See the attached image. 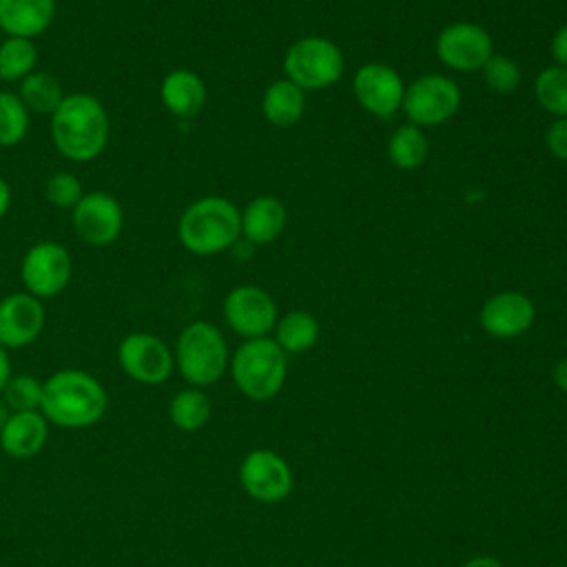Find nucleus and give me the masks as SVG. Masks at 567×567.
Instances as JSON below:
<instances>
[{"label": "nucleus", "instance_id": "nucleus-1", "mask_svg": "<svg viewBox=\"0 0 567 567\" xmlns=\"http://www.w3.org/2000/svg\"><path fill=\"white\" fill-rule=\"evenodd\" d=\"M111 137L104 104L91 93H69L51 115V142L55 151L75 164L97 159Z\"/></svg>", "mask_w": 567, "mask_h": 567}, {"label": "nucleus", "instance_id": "nucleus-2", "mask_svg": "<svg viewBox=\"0 0 567 567\" xmlns=\"http://www.w3.org/2000/svg\"><path fill=\"white\" fill-rule=\"evenodd\" d=\"M109 408L104 385L89 372L64 368L42 381L40 412L44 419L64 430L95 425Z\"/></svg>", "mask_w": 567, "mask_h": 567}, {"label": "nucleus", "instance_id": "nucleus-3", "mask_svg": "<svg viewBox=\"0 0 567 567\" xmlns=\"http://www.w3.org/2000/svg\"><path fill=\"white\" fill-rule=\"evenodd\" d=\"M241 237L239 208L219 195H206L190 202L177 221L179 244L199 257L230 250Z\"/></svg>", "mask_w": 567, "mask_h": 567}, {"label": "nucleus", "instance_id": "nucleus-4", "mask_svg": "<svg viewBox=\"0 0 567 567\" xmlns=\"http://www.w3.org/2000/svg\"><path fill=\"white\" fill-rule=\"evenodd\" d=\"M173 357L177 372L193 388H208L217 383L230 363L228 343L221 330L204 319L190 321L182 328Z\"/></svg>", "mask_w": 567, "mask_h": 567}, {"label": "nucleus", "instance_id": "nucleus-5", "mask_svg": "<svg viewBox=\"0 0 567 567\" xmlns=\"http://www.w3.org/2000/svg\"><path fill=\"white\" fill-rule=\"evenodd\" d=\"M228 368L244 396L252 401H268L277 396L286 383L288 359L275 339L257 337L246 339L230 354Z\"/></svg>", "mask_w": 567, "mask_h": 567}, {"label": "nucleus", "instance_id": "nucleus-6", "mask_svg": "<svg viewBox=\"0 0 567 567\" xmlns=\"http://www.w3.org/2000/svg\"><path fill=\"white\" fill-rule=\"evenodd\" d=\"M346 60L341 49L321 35H306L292 42L284 55V73L303 91H321L337 84L343 75Z\"/></svg>", "mask_w": 567, "mask_h": 567}, {"label": "nucleus", "instance_id": "nucleus-7", "mask_svg": "<svg viewBox=\"0 0 567 567\" xmlns=\"http://www.w3.org/2000/svg\"><path fill=\"white\" fill-rule=\"evenodd\" d=\"M22 286L38 299H51L66 290L73 277V259L66 246L53 239L35 241L20 264Z\"/></svg>", "mask_w": 567, "mask_h": 567}, {"label": "nucleus", "instance_id": "nucleus-8", "mask_svg": "<svg viewBox=\"0 0 567 567\" xmlns=\"http://www.w3.org/2000/svg\"><path fill=\"white\" fill-rule=\"evenodd\" d=\"M461 106V89L454 80L427 73L416 78L412 84L405 86L403 93V113L410 124L423 126H439L447 122Z\"/></svg>", "mask_w": 567, "mask_h": 567}, {"label": "nucleus", "instance_id": "nucleus-9", "mask_svg": "<svg viewBox=\"0 0 567 567\" xmlns=\"http://www.w3.org/2000/svg\"><path fill=\"white\" fill-rule=\"evenodd\" d=\"M117 365L142 385H159L173 374L175 357L157 334L131 332L117 343Z\"/></svg>", "mask_w": 567, "mask_h": 567}, {"label": "nucleus", "instance_id": "nucleus-10", "mask_svg": "<svg viewBox=\"0 0 567 567\" xmlns=\"http://www.w3.org/2000/svg\"><path fill=\"white\" fill-rule=\"evenodd\" d=\"M221 310L228 328L244 339L268 337L279 319L277 303L270 292L252 284H241L228 290Z\"/></svg>", "mask_w": 567, "mask_h": 567}, {"label": "nucleus", "instance_id": "nucleus-11", "mask_svg": "<svg viewBox=\"0 0 567 567\" xmlns=\"http://www.w3.org/2000/svg\"><path fill=\"white\" fill-rule=\"evenodd\" d=\"M244 492L259 503H281L292 492V470L288 461L266 447L248 452L239 463Z\"/></svg>", "mask_w": 567, "mask_h": 567}, {"label": "nucleus", "instance_id": "nucleus-12", "mask_svg": "<svg viewBox=\"0 0 567 567\" xmlns=\"http://www.w3.org/2000/svg\"><path fill=\"white\" fill-rule=\"evenodd\" d=\"M71 224L84 244L104 248L120 239L124 228V208L111 193L91 190L84 193L71 210Z\"/></svg>", "mask_w": 567, "mask_h": 567}, {"label": "nucleus", "instance_id": "nucleus-13", "mask_svg": "<svg viewBox=\"0 0 567 567\" xmlns=\"http://www.w3.org/2000/svg\"><path fill=\"white\" fill-rule=\"evenodd\" d=\"M434 51L439 60L461 73L481 71L494 55L492 35L474 22H452L436 35Z\"/></svg>", "mask_w": 567, "mask_h": 567}, {"label": "nucleus", "instance_id": "nucleus-14", "mask_svg": "<svg viewBox=\"0 0 567 567\" xmlns=\"http://www.w3.org/2000/svg\"><path fill=\"white\" fill-rule=\"evenodd\" d=\"M352 93L370 115L392 117L403 104V80L396 69L383 62L363 64L352 78Z\"/></svg>", "mask_w": 567, "mask_h": 567}, {"label": "nucleus", "instance_id": "nucleus-15", "mask_svg": "<svg viewBox=\"0 0 567 567\" xmlns=\"http://www.w3.org/2000/svg\"><path fill=\"white\" fill-rule=\"evenodd\" d=\"M42 299L24 292H9L0 299V346L7 350L31 346L44 330Z\"/></svg>", "mask_w": 567, "mask_h": 567}, {"label": "nucleus", "instance_id": "nucleus-16", "mask_svg": "<svg viewBox=\"0 0 567 567\" xmlns=\"http://www.w3.org/2000/svg\"><path fill=\"white\" fill-rule=\"evenodd\" d=\"M481 328L494 339H514L527 332L536 319L534 301L516 290L492 295L481 308Z\"/></svg>", "mask_w": 567, "mask_h": 567}, {"label": "nucleus", "instance_id": "nucleus-17", "mask_svg": "<svg viewBox=\"0 0 567 567\" xmlns=\"http://www.w3.org/2000/svg\"><path fill=\"white\" fill-rule=\"evenodd\" d=\"M49 439V421L40 410L35 412H11L9 421L0 432V447L16 461L33 458L42 452Z\"/></svg>", "mask_w": 567, "mask_h": 567}, {"label": "nucleus", "instance_id": "nucleus-18", "mask_svg": "<svg viewBox=\"0 0 567 567\" xmlns=\"http://www.w3.org/2000/svg\"><path fill=\"white\" fill-rule=\"evenodd\" d=\"M159 100L177 120H193L206 104V84L190 69H173L159 84Z\"/></svg>", "mask_w": 567, "mask_h": 567}, {"label": "nucleus", "instance_id": "nucleus-19", "mask_svg": "<svg viewBox=\"0 0 567 567\" xmlns=\"http://www.w3.org/2000/svg\"><path fill=\"white\" fill-rule=\"evenodd\" d=\"M55 18V0H0V29L13 38H38Z\"/></svg>", "mask_w": 567, "mask_h": 567}, {"label": "nucleus", "instance_id": "nucleus-20", "mask_svg": "<svg viewBox=\"0 0 567 567\" xmlns=\"http://www.w3.org/2000/svg\"><path fill=\"white\" fill-rule=\"evenodd\" d=\"M288 219L284 202L275 195H259L241 210V237L252 246H266L275 241Z\"/></svg>", "mask_w": 567, "mask_h": 567}, {"label": "nucleus", "instance_id": "nucleus-21", "mask_svg": "<svg viewBox=\"0 0 567 567\" xmlns=\"http://www.w3.org/2000/svg\"><path fill=\"white\" fill-rule=\"evenodd\" d=\"M306 111V93L288 78L275 80L261 97L264 117L279 128H288L301 120Z\"/></svg>", "mask_w": 567, "mask_h": 567}, {"label": "nucleus", "instance_id": "nucleus-22", "mask_svg": "<svg viewBox=\"0 0 567 567\" xmlns=\"http://www.w3.org/2000/svg\"><path fill=\"white\" fill-rule=\"evenodd\" d=\"M64 89L60 84V80L49 73V71H33L29 73L20 86H18V97L22 100V104L29 109V113H38V115H53L55 109L62 104L64 100Z\"/></svg>", "mask_w": 567, "mask_h": 567}, {"label": "nucleus", "instance_id": "nucleus-23", "mask_svg": "<svg viewBox=\"0 0 567 567\" xmlns=\"http://www.w3.org/2000/svg\"><path fill=\"white\" fill-rule=\"evenodd\" d=\"M319 339V321L306 310H290L275 323V341L286 354H301Z\"/></svg>", "mask_w": 567, "mask_h": 567}, {"label": "nucleus", "instance_id": "nucleus-24", "mask_svg": "<svg viewBox=\"0 0 567 567\" xmlns=\"http://www.w3.org/2000/svg\"><path fill=\"white\" fill-rule=\"evenodd\" d=\"M213 414V403L202 388H184L168 403V419L182 432L202 430Z\"/></svg>", "mask_w": 567, "mask_h": 567}, {"label": "nucleus", "instance_id": "nucleus-25", "mask_svg": "<svg viewBox=\"0 0 567 567\" xmlns=\"http://www.w3.org/2000/svg\"><path fill=\"white\" fill-rule=\"evenodd\" d=\"M427 137L414 124H403L394 128V133L388 140V157L401 171L419 168L427 157Z\"/></svg>", "mask_w": 567, "mask_h": 567}, {"label": "nucleus", "instance_id": "nucleus-26", "mask_svg": "<svg viewBox=\"0 0 567 567\" xmlns=\"http://www.w3.org/2000/svg\"><path fill=\"white\" fill-rule=\"evenodd\" d=\"M38 49L29 38L7 35L0 44V80L2 82H22L29 73L35 71Z\"/></svg>", "mask_w": 567, "mask_h": 567}, {"label": "nucleus", "instance_id": "nucleus-27", "mask_svg": "<svg viewBox=\"0 0 567 567\" xmlns=\"http://www.w3.org/2000/svg\"><path fill=\"white\" fill-rule=\"evenodd\" d=\"M536 102L556 117H567V69L547 66L534 80Z\"/></svg>", "mask_w": 567, "mask_h": 567}, {"label": "nucleus", "instance_id": "nucleus-28", "mask_svg": "<svg viewBox=\"0 0 567 567\" xmlns=\"http://www.w3.org/2000/svg\"><path fill=\"white\" fill-rule=\"evenodd\" d=\"M31 124V113L13 91L0 89V146L11 148L18 146Z\"/></svg>", "mask_w": 567, "mask_h": 567}, {"label": "nucleus", "instance_id": "nucleus-29", "mask_svg": "<svg viewBox=\"0 0 567 567\" xmlns=\"http://www.w3.org/2000/svg\"><path fill=\"white\" fill-rule=\"evenodd\" d=\"M0 399L11 412H35L42 403V381L33 374H11Z\"/></svg>", "mask_w": 567, "mask_h": 567}, {"label": "nucleus", "instance_id": "nucleus-30", "mask_svg": "<svg viewBox=\"0 0 567 567\" xmlns=\"http://www.w3.org/2000/svg\"><path fill=\"white\" fill-rule=\"evenodd\" d=\"M82 195H84V188L80 177L69 171H58L49 175L44 182V199L53 208L73 210L75 204L82 199Z\"/></svg>", "mask_w": 567, "mask_h": 567}, {"label": "nucleus", "instance_id": "nucleus-31", "mask_svg": "<svg viewBox=\"0 0 567 567\" xmlns=\"http://www.w3.org/2000/svg\"><path fill=\"white\" fill-rule=\"evenodd\" d=\"M483 71V80L485 84L494 91V93H512L518 89L520 84V69L518 64L507 58V55H492L485 66L481 69Z\"/></svg>", "mask_w": 567, "mask_h": 567}, {"label": "nucleus", "instance_id": "nucleus-32", "mask_svg": "<svg viewBox=\"0 0 567 567\" xmlns=\"http://www.w3.org/2000/svg\"><path fill=\"white\" fill-rule=\"evenodd\" d=\"M545 146L551 157L567 162V117H556L547 133H545Z\"/></svg>", "mask_w": 567, "mask_h": 567}, {"label": "nucleus", "instance_id": "nucleus-33", "mask_svg": "<svg viewBox=\"0 0 567 567\" xmlns=\"http://www.w3.org/2000/svg\"><path fill=\"white\" fill-rule=\"evenodd\" d=\"M549 49H551V58L556 60V64L567 69V24L560 27V29L554 33Z\"/></svg>", "mask_w": 567, "mask_h": 567}, {"label": "nucleus", "instance_id": "nucleus-34", "mask_svg": "<svg viewBox=\"0 0 567 567\" xmlns=\"http://www.w3.org/2000/svg\"><path fill=\"white\" fill-rule=\"evenodd\" d=\"M551 381H554V385H556L560 392L567 394V357L560 359V361L554 365V370H551Z\"/></svg>", "mask_w": 567, "mask_h": 567}, {"label": "nucleus", "instance_id": "nucleus-35", "mask_svg": "<svg viewBox=\"0 0 567 567\" xmlns=\"http://www.w3.org/2000/svg\"><path fill=\"white\" fill-rule=\"evenodd\" d=\"M11 359H9V352H7V348H2L0 346V394H2V390H4V385H7V381L11 379Z\"/></svg>", "mask_w": 567, "mask_h": 567}, {"label": "nucleus", "instance_id": "nucleus-36", "mask_svg": "<svg viewBox=\"0 0 567 567\" xmlns=\"http://www.w3.org/2000/svg\"><path fill=\"white\" fill-rule=\"evenodd\" d=\"M9 206H11V186L4 177H0V219L7 215Z\"/></svg>", "mask_w": 567, "mask_h": 567}, {"label": "nucleus", "instance_id": "nucleus-37", "mask_svg": "<svg viewBox=\"0 0 567 567\" xmlns=\"http://www.w3.org/2000/svg\"><path fill=\"white\" fill-rule=\"evenodd\" d=\"M463 567H503V563L494 556H474Z\"/></svg>", "mask_w": 567, "mask_h": 567}, {"label": "nucleus", "instance_id": "nucleus-38", "mask_svg": "<svg viewBox=\"0 0 567 567\" xmlns=\"http://www.w3.org/2000/svg\"><path fill=\"white\" fill-rule=\"evenodd\" d=\"M9 416H11V410L4 405V401L0 399V432H2V427H4V423L9 421Z\"/></svg>", "mask_w": 567, "mask_h": 567}, {"label": "nucleus", "instance_id": "nucleus-39", "mask_svg": "<svg viewBox=\"0 0 567 567\" xmlns=\"http://www.w3.org/2000/svg\"><path fill=\"white\" fill-rule=\"evenodd\" d=\"M558 567H567V565H558Z\"/></svg>", "mask_w": 567, "mask_h": 567}, {"label": "nucleus", "instance_id": "nucleus-40", "mask_svg": "<svg viewBox=\"0 0 567 567\" xmlns=\"http://www.w3.org/2000/svg\"><path fill=\"white\" fill-rule=\"evenodd\" d=\"M0 82H2V80H0Z\"/></svg>", "mask_w": 567, "mask_h": 567}]
</instances>
